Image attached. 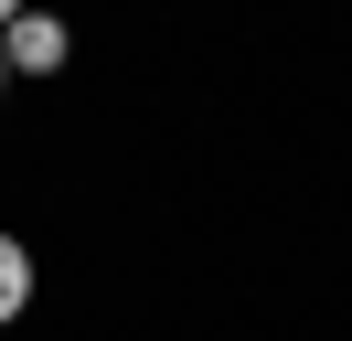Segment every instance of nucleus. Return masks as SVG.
<instances>
[{"mask_svg": "<svg viewBox=\"0 0 352 341\" xmlns=\"http://www.w3.org/2000/svg\"><path fill=\"white\" fill-rule=\"evenodd\" d=\"M0 54L22 64V75H54V64H65V21H43V11H11V21H0Z\"/></svg>", "mask_w": 352, "mask_h": 341, "instance_id": "f257e3e1", "label": "nucleus"}, {"mask_svg": "<svg viewBox=\"0 0 352 341\" xmlns=\"http://www.w3.org/2000/svg\"><path fill=\"white\" fill-rule=\"evenodd\" d=\"M22 298H32V256H22V245H11V234H0V320L22 309Z\"/></svg>", "mask_w": 352, "mask_h": 341, "instance_id": "f03ea898", "label": "nucleus"}, {"mask_svg": "<svg viewBox=\"0 0 352 341\" xmlns=\"http://www.w3.org/2000/svg\"><path fill=\"white\" fill-rule=\"evenodd\" d=\"M11 11H22V0H0V21H11Z\"/></svg>", "mask_w": 352, "mask_h": 341, "instance_id": "7ed1b4c3", "label": "nucleus"}, {"mask_svg": "<svg viewBox=\"0 0 352 341\" xmlns=\"http://www.w3.org/2000/svg\"><path fill=\"white\" fill-rule=\"evenodd\" d=\"M0 85H11V54H0Z\"/></svg>", "mask_w": 352, "mask_h": 341, "instance_id": "20e7f679", "label": "nucleus"}]
</instances>
